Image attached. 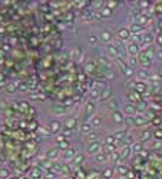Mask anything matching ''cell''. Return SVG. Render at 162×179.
Masks as SVG:
<instances>
[{"mask_svg":"<svg viewBox=\"0 0 162 179\" xmlns=\"http://www.w3.org/2000/svg\"><path fill=\"white\" fill-rule=\"evenodd\" d=\"M53 112H55L56 115H65V113H66V109L63 106L55 105V106H53Z\"/></svg>","mask_w":162,"mask_h":179,"instance_id":"obj_25","label":"cell"},{"mask_svg":"<svg viewBox=\"0 0 162 179\" xmlns=\"http://www.w3.org/2000/svg\"><path fill=\"white\" fill-rule=\"evenodd\" d=\"M105 142L109 143V145H115V142H116V138H115V135H109V136H106Z\"/></svg>","mask_w":162,"mask_h":179,"instance_id":"obj_34","label":"cell"},{"mask_svg":"<svg viewBox=\"0 0 162 179\" xmlns=\"http://www.w3.org/2000/svg\"><path fill=\"white\" fill-rule=\"evenodd\" d=\"M139 53V46L136 43H129L128 45V56H138Z\"/></svg>","mask_w":162,"mask_h":179,"instance_id":"obj_6","label":"cell"},{"mask_svg":"<svg viewBox=\"0 0 162 179\" xmlns=\"http://www.w3.org/2000/svg\"><path fill=\"white\" fill-rule=\"evenodd\" d=\"M155 138L162 139V130H157V132H155Z\"/></svg>","mask_w":162,"mask_h":179,"instance_id":"obj_49","label":"cell"},{"mask_svg":"<svg viewBox=\"0 0 162 179\" xmlns=\"http://www.w3.org/2000/svg\"><path fill=\"white\" fill-rule=\"evenodd\" d=\"M101 92H102L101 87L99 89H93V90H91V97L92 99H99L101 97Z\"/></svg>","mask_w":162,"mask_h":179,"instance_id":"obj_28","label":"cell"},{"mask_svg":"<svg viewBox=\"0 0 162 179\" xmlns=\"http://www.w3.org/2000/svg\"><path fill=\"white\" fill-rule=\"evenodd\" d=\"M153 149H162V142H155Z\"/></svg>","mask_w":162,"mask_h":179,"instance_id":"obj_47","label":"cell"},{"mask_svg":"<svg viewBox=\"0 0 162 179\" xmlns=\"http://www.w3.org/2000/svg\"><path fill=\"white\" fill-rule=\"evenodd\" d=\"M91 123H92V126H93V128H101L102 126V118L101 116H95V115H93V116H92L91 118Z\"/></svg>","mask_w":162,"mask_h":179,"instance_id":"obj_13","label":"cell"},{"mask_svg":"<svg viewBox=\"0 0 162 179\" xmlns=\"http://www.w3.org/2000/svg\"><path fill=\"white\" fill-rule=\"evenodd\" d=\"M85 113H86V119L88 118H92L95 115V103L93 102H88L85 105Z\"/></svg>","mask_w":162,"mask_h":179,"instance_id":"obj_4","label":"cell"},{"mask_svg":"<svg viewBox=\"0 0 162 179\" xmlns=\"http://www.w3.org/2000/svg\"><path fill=\"white\" fill-rule=\"evenodd\" d=\"M136 90L138 92H145V83H136Z\"/></svg>","mask_w":162,"mask_h":179,"instance_id":"obj_42","label":"cell"},{"mask_svg":"<svg viewBox=\"0 0 162 179\" xmlns=\"http://www.w3.org/2000/svg\"><path fill=\"white\" fill-rule=\"evenodd\" d=\"M123 73H125V76L132 77V76H133V67L126 66V67H125V70H123Z\"/></svg>","mask_w":162,"mask_h":179,"instance_id":"obj_33","label":"cell"},{"mask_svg":"<svg viewBox=\"0 0 162 179\" xmlns=\"http://www.w3.org/2000/svg\"><path fill=\"white\" fill-rule=\"evenodd\" d=\"M83 160H85V156H83V154H76V156L73 158V164H75L76 166H79V165H81Z\"/></svg>","mask_w":162,"mask_h":179,"instance_id":"obj_18","label":"cell"},{"mask_svg":"<svg viewBox=\"0 0 162 179\" xmlns=\"http://www.w3.org/2000/svg\"><path fill=\"white\" fill-rule=\"evenodd\" d=\"M129 35H131L129 29H123V27H122V29L118 30V36L121 37L122 40H128V39H129Z\"/></svg>","mask_w":162,"mask_h":179,"instance_id":"obj_12","label":"cell"},{"mask_svg":"<svg viewBox=\"0 0 162 179\" xmlns=\"http://www.w3.org/2000/svg\"><path fill=\"white\" fill-rule=\"evenodd\" d=\"M20 90H22V92H25V90H27V85H25V83H22V85H20Z\"/></svg>","mask_w":162,"mask_h":179,"instance_id":"obj_50","label":"cell"},{"mask_svg":"<svg viewBox=\"0 0 162 179\" xmlns=\"http://www.w3.org/2000/svg\"><path fill=\"white\" fill-rule=\"evenodd\" d=\"M138 65V59L136 56H128V66L135 67Z\"/></svg>","mask_w":162,"mask_h":179,"instance_id":"obj_26","label":"cell"},{"mask_svg":"<svg viewBox=\"0 0 162 179\" xmlns=\"http://www.w3.org/2000/svg\"><path fill=\"white\" fill-rule=\"evenodd\" d=\"M59 129H60V122H57V120H53V122H50V130H52V133L59 132Z\"/></svg>","mask_w":162,"mask_h":179,"instance_id":"obj_20","label":"cell"},{"mask_svg":"<svg viewBox=\"0 0 162 179\" xmlns=\"http://www.w3.org/2000/svg\"><path fill=\"white\" fill-rule=\"evenodd\" d=\"M148 123V119L145 118V116H138V118H135V125L136 126H143V125H146Z\"/></svg>","mask_w":162,"mask_h":179,"instance_id":"obj_17","label":"cell"},{"mask_svg":"<svg viewBox=\"0 0 162 179\" xmlns=\"http://www.w3.org/2000/svg\"><path fill=\"white\" fill-rule=\"evenodd\" d=\"M106 107L109 109V110H112V112H115V110H118V102L115 100V99H109L106 102Z\"/></svg>","mask_w":162,"mask_h":179,"instance_id":"obj_15","label":"cell"},{"mask_svg":"<svg viewBox=\"0 0 162 179\" xmlns=\"http://www.w3.org/2000/svg\"><path fill=\"white\" fill-rule=\"evenodd\" d=\"M112 119H113V122H116V123H123L125 116L119 110H115V112H112Z\"/></svg>","mask_w":162,"mask_h":179,"instance_id":"obj_9","label":"cell"},{"mask_svg":"<svg viewBox=\"0 0 162 179\" xmlns=\"http://www.w3.org/2000/svg\"><path fill=\"white\" fill-rule=\"evenodd\" d=\"M123 112H125V115H135V106L133 105H125Z\"/></svg>","mask_w":162,"mask_h":179,"instance_id":"obj_21","label":"cell"},{"mask_svg":"<svg viewBox=\"0 0 162 179\" xmlns=\"http://www.w3.org/2000/svg\"><path fill=\"white\" fill-rule=\"evenodd\" d=\"M132 152H133L132 148H129V146H123L122 150H121V154H119V159H121V160H125V159H128L129 156H131Z\"/></svg>","mask_w":162,"mask_h":179,"instance_id":"obj_7","label":"cell"},{"mask_svg":"<svg viewBox=\"0 0 162 179\" xmlns=\"http://www.w3.org/2000/svg\"><path fill=\"white\" fill-rule=\"evenodd\" d=\"M76 156V152L73 148H67L63 150V159H66V160H73V158Z\"/></svg>","mask_w":162,"mask_h":179,"instance_id":"obj_8","label":"cell"},{"mask_svg":"<svg viewBox=\"0 0 162 179\" xmlns=\"http://www.w3.org/2000/svg\"><path fill=\"white\" fill-rule=\"evenodd\" d=\"M72 55H73V57H75V59H79V56H81V50H79V49H73Z\"/></svg>","mask_w":162,"mask_h":179,"instance_id":"obj_45","label":"cell"},{"mask_svg":"<svg viewBox=\"0 0 162 179\" xmlns=\"http://www.w3.org/2000/svg\"><path fill=\"white\" fill-rule=\"evenodd\" d=\"M101 175L103 176V178H112V175H113V169H112V168L105 169V171H103Z\"/></svg>","mask_w":162,"mask_h":179,"instance_id":"obj_30","label":"cell"},{"mask_svg":"<svg viewBox=\"0 0 162 179\" xmlns=\"http://www.w3.org/2000/svg\"><path fill=\"white\" fill-rule=\"evenodd\" d=\"M118 172L121 175H129V172H128V168L125 166V165H119L118 166Z\"/></svg>","mask_w":162,"mask_h":179,"instance_id":"obj_32","label":"cell"},{"mask_svg":"<svg viewBox=\"0 0 162 179\" xmlns=\"http://www.w3.org/2000/svg\"><path fill=\"white\" fill-rule=\"evenodd\" d=\"M151 136H152V133L149 132V130H143V132L141 133V140L142 142H148V140L151 139Z\"/></svg>","mask_w":162,"mask_h":179,"instance_id":"obj_23","label":"cell"},{"mask_svg":"<svg viewBox=\"0 0 162 179\" xmlns=\"http://www.w3.org/2000/svg\"><path fill=\"white\" fill-rule=\"evenodd\" d=\"M111 96H112V90H111V87H103V89H102V92H101V97H99V99H101L102 102H105V100H109V99H111Z\"/></svg>","mask_w":162,"mask_h":179,"instance_id":"obj_5","label":"cell"},{"mask_svg":"<svg viewBox=\"0 0 162 179\" xmlns=\"http://www.w3.org/2000/svg\"><path fill=\"white\" fill-rule=\"evenodd\" d=\"M145 22H146V17H145V16H138L136 23H139V25H143Z\"/></svg>","mask_w":162,"mask_h":179,"instance_id":"obj_44","label":"cell"},{"mask_svg":"<svg viewBox=\"0 0 162 179\" xmlns=\"http://www.w3.org/2000/svg\"><path fill=\"white\" fill-rule=\"evenodd\" d=\"M93 159H95L96 164H106L109 160V155L106 152H98V154L93 155Z\"/></svg>","mask_w":162,"mask_h":179,"instance_id":"obj_2","label":"cell"},{"mask_svg":"<svg viewBox=\"0 0 162 179\" xmlns=\"http://www.w3.org/2000/svg\"><path fill=\"white\" fill-rule=\"evenodd\" d=\"M142 40L145 42L146 45H151L152 42H153V36H152L151 33H145V35H143V37H142Z\"/></svg>","mask_w":162,"mask_h":179,"instance_id":"obj_27","label":"cell"},{"mask_svg":"<svg viewBox=\"0 0 162 179\" xmlns=\"http://www.w3.org/2000/svg\"><path fill=\"white\" fill-rule=\"evenodd\" d=\"M129 30H131V33H139V32H142V25H139V23H133V25H131Z\"/></svg>","mask_w":162,"mask_h":179,"instance_id":"obj_22","label":"cell"},{"mask_svg":"<svg viewBox=\"0 0 162 179\" xmlns=\"http://www.w3.org/2000/svg\"><path fill=\"white\" fill-rule=\"evenodd\" d=\"M99 15H101V17H102V16H103V17H109V16L112 15V9H111V7H103Z\"/></svg>","mask_w":162,"mask_h":179,"instance_id":"obj_29","label":"cell"},{"mask_svg":"<svg viewBox=\"0 0 162 179\" xmlns=\"http://www.w3.org/2000/svg\"><path fill=\"white\" fill-rule=\"evenodd\" d=\"M99 63H101L102 66H109V65H111V63H109V60H108L106 57H103V56L99 57Z\"/></svg>","mask_w":162,"mask_h":179,"instance_id":"obj_39","label":"cell"},{"mask_svg":"<svg viewBox=\"0 0 162 179\" xmlns=\"http://www.w3.org/2000/svg\"><path fill=\"white\" fill-rule=\"evenodd\" d=\"M59 146H56V148H52L47 150V159H56L59 156Z\"/></svg>","mask_w":162,"mask_h":179,"instance_id":"obj_11","label":"cell"},{"mask_svg":"<svg viewBox=\"0 0 162 179\" xmlns=\"http://www.w3.org/2000/svg\"><path fill=\"white\" fill-rule=\"evenodd\" d=\"M106 50H108V53H109V55H111L112 57H115V59H116L118 56H121V52H119V49H118V46H116V45H112V43H108Z\"/></svg>","mask_w":162,"mask_h":179,"instance_id":"obj_3","label":"cell"},{"mask_svg":"<svg viewBox=\"0 0 162 179\" xmlns=\"http://www.w3.org/2000/svg\"><path fill=\"white\" fill-rule=\"evenodd\" d=\"M128 133H126V130H118L116 133H115V138L118 139V140H122V139L126 136Z\"/></svg>","mask_w":162,"mask_h":179,"instance_id":"obj_31","label":"cell"},{"mask_svg":"<svg viewBox=\"0 0 162 179\" xmlns=\"http://www.w3.org/2000/svg\"><path fill=\"white\" fill-rule=\"evenodd\" d=\"M123 122L126 123V126H133V125H135V116H133V115H128Z\"/></svg>","mask_w":162,"mask_h":179,"instance_id":"obj_24","label":"cell"},{"mask_svg":"<svg viewBox=\"0 0 162 179\" xmlns=\"http://www.w3.org/2000/svg\"><path fill=\"white\" fill-rule=\"evenodd\" d=\"M92 128H93V126H92V123H88V122H83L82 123V126H81V130L83 133H89L92 130Z\"/></svg>","mask_w":162,"mask_h":179,"instance_id":"obj_19","label":"cell"},{"mask_svg":"<svg viewBox=\"0 0 162 179\" xmlns=\"http://www.w3.org/2000/svg\"><path fill=\"white\" fill-rule=\"evenodd\" d=\"M69 148V143L66 142V140H62V142H59V149H62V150H65V149Z\"/></svg>","mask_w":162,"mask_h":179,"instance_id":"obj_40","label":"cell"},{"mask_svg":"<svg viewBox=\"0 0 162 179\" xmlns=\"http://www.w3.org/2000/svg\"><path fill=\"white\" fill-rule=\"evenodd\" d=\"M101 40L103 42V43H111V40H112V33L109 30H102V33H101Z\"/></svg>","mask_w":162,"mask_h":179,"instance_id":"obj_10","label":"cell"},{"mask_svg":"<svg viewBox=\"0 0 162 179\" xmlns=\"http://www.w3.org/2000/svg\"><path fill=\"white\" fill-rule=\"evenodd\" d=\"M92 69H93V63H92V62H89V63H88V66H86V70L88 72H92Z\"/></svg>","mask_w":162,"mask_h":179,"instance_id":"obj_48","label":"cell"},{"mask_svg":"<svg viewBox=\"0 0 162 179\" xmlns=\"http://www.w3.org/2000/svg\"><path fill=\"white\" fill-rule=\"evenodd\" d=\"M52 169H53L55 172H59V174L62 172V166L59 164H53V165H52Z\"/></svg>","mask_w":162,"mask_h":179,"instance_id":"obj_43","label":"cell"},{"mask_svg":"<svg viewBox=\"0 0 162 179\" xmlns=\"http://www.w3.org/2000/svg\"><path fill=\"white\" fill-rule=\"evenodd\" d=\"M16 90H17V86H16V85H13V83L7 85V87H6V92H9V93H15Z\"/></svg>","mask_w":162,"mask_h":179,"instance_id":"obj_35","label":"cell"},{"mask_svg":"<svg viewBox=\"0 0 162 179\" xmlns=\"http://www.w3.org/2000/svg\"><path fill=\"white\" fill-rule=\"evenodd\" d=\"M75 125H76V119H67V122H66L67 128H73Z\"/></svg>","mask_w":162,"mask_h":179,"instance_id":"obj_41","label":"cell"},{"mask_svg":"<svg viewBox=\"0 0 162 179\" xmlns=\"http://www.w3.org/2000/svg\"><path fill=\"white\" fill-rule=\"evenodd\" d=\"M142 140H139V142H133L131 145V148H132V150L135 152V154H141V150L143 149V145H142Z\"/></svg>","mask_w":162,"mask_h":179,"instance_id":"obj_14","label":"cell"},{"mask_svg":"<svg viewBox=\"0 0 162 179\" xmlns=\"http://www.w3.org/2000/svg\"><path fill=\"white\" fill-rule=\"evenodd\" d=\"M138 75H139V77H141V79H146V77L149 76V75H148V70H146V69H141V70L138 72Z\"/></svg>","mask_w":162,"mask_h":179,"instance_id":"obj_37","label":"cell"},{"mask_svg":"<svg viewBox=\"0 0 162 179\" xmlns=\"http://www.w3.org/2000/svg\"><path fill=\"white\" fill-rule=\"evenodd\" d=\"M32 176H33V178H40V176H42L40 169H37V168L33 169V171H32Z\"/></svg>","mask_w":162,"mask_h":179,"instance_id":"obj_38","label":"cell"},{"mask_svg":"<svg viewBox=\"0 0 162 179\" xmlns=\"http://www.w3.org/2000/svg\"><path fill=\"white\" fill-rule=\"evenodd\" d=\"M88 42H89V45H91V46H96V43H98V37H96V36H89Z\"/></svg>","mask_w":162,"mask_h":179,"instance_id":"obj_36","label":"cell"},{"mask_svg":"<svg viewBox=\"0 0 162 179\" xmlns=\"http://www.w3.org/2000/svg\"><path fill=\"white\" fill-rule=\"evenodd\" d=\"M158 57H159V59L162 60V50H159V52H158Z\"/></svg>","mask_w":162,"mask_h":179,"instance_id":"obj_51","label":"cell"},{"mask_svg":"<svg viewBox=\"0 0 162 179\" xmlns=\"http://www.w3.org/2000/svg\"><path fill=\"white\" fill-rule=\"evenodd\" d=\"M86 138L89 142H92V140H98L99 139V132H96V130H91L89 133H86Z\"/></svg>","mask_w":162,"mask_h":179,"instance_id":"obj_16","label":"cell"},{"mask_svg":"<svg viewBox=\"0 0 162 179\" xmlns=\"http://www.w3.org/2000/svg\"><path fill=\"white\" fill-rule=\"evenodd\" d=\"M2 179H6V178H9V172L6 171V169H2Z\"/></svg>","mask_w":162,"mask_h":179,"instance_id":"obj_46","label":"cell"},{"mask_svg":"<svg viewBox=\"0 0 162 179\" xmlns=\"http://www.w3.org/2000/svg\"><path fill=\"white\" fill-rule=\"evenodd\" d=\"M102 148V145L99 140H92V142H89V145H88V148H86V152L89 155H95L98 154L99 150H101Z\"/></svg>","mask_w":162,"mask_h":179,"instance_id":"obj_1","label":"cell"}]
</instances>
